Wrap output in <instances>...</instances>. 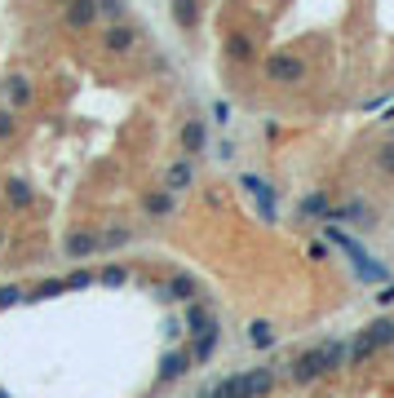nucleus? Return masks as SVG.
<instances>
[{"instance_id":"obj_20","label":"nucleus","mask_w":394,"mask_h":398,"mask_svg":"<svg viewBox=\"0 0 394 398\" xmlns=\"http://www.w3.org/2000/svg\"><path fill=\"white\" fill-rule=\"evenodd\" d=\"M248 345H253V349H270V345H274V328H270L266 319H253V323H248Z\"/></svg>"},{"instance_id":"obj_11","label":"nucleus","mask_w":394,"mask_h":398,"mask_svg":"<svg viewBox=\"0 0 394 398\" xmlns=\"http://www.w3.org/2000/svg\"><path fill=\"white\" fill-rule=\"evenodd\" d=\"M31 199H35V195H31V186L22 182V177H9V182H5V204H9L14 213H27Z\"/></svg>"},{"instance_id":"obj_9","label":"nucleus","mask_w":394,"mask_h":398,"mask_svg":"<svg viewBox=\"0 0 394 398\" xmlns=\"http://www.w3.org/2000/svg\"><path fill=\"white\" fill-rule=\"evenodd\" d=\"M190 182H195V168H190V160H173L169 173H164V190L182 195V190H190Z\"/></svg>"},{"instance_id":"obj_6","label":"nucleus","mask_w":394,"mask_h":398,"mask_svg":"<svg viewBox=\"0 0 394 398\" xmlns=\"http://www.w3.org/2000/svg\"><path fill=\"white\" fill-rule=\"evenodd\" d=\"M63 22L71 31H89L93 22H98V5H93V0H67V5H63Z\"/></svg>"},{"instance_id":"obj_27","label":"nucleus","mask_w":394,"mask_h":398,"mask_svg":"<svg viewBox=\"0 0 394 398\" xmlns=\"http://www.w3.org/2000/svg\"><path fill=\"white\" fill-rule=\"evenodd\" d=\"M58 292H67V279H49V283H40V288H35V301L58 297Z\"/></svg>"},{"instance_id":"obj_18","label":"nucleus","mask_w":394,"mask_h":398,"mask_svg":"<svg viewBox=\"0 0 394 398\" xmlns=\"http://www.w3.org/2000/svg\"><path fill=\"white\" fill-rule=\"evenodd\" d=\"M204 124H199V119H186V124H182V151L186 155H199V151H204Z\"/></svg>"},{"instance_id":"obj_13","label":"nucleus","mask_w":394,"mask_h":398,"mask_svg":"<svg viewBox=\"0 0 394 398\" xmlns=\"http://www.w3.org/2000/svg\"><path fill=\"white\" fill-rule=\"evenodd\" d=\"M186 367H190V349H169L160 358V381H177Z\"/></svg>"},{"instance_id":"obj_16","label":"nucleus","mask_w":394,"mask_h":398,"mask_svg":"<svg viewBox=\"0 0 394 398\" xmlns=\"http://www.w3.org/2000/svg\"><path fill=\"white\" fill-rule=\"evenodd\" d=\"M173 190H147V195H142V208H147L151 217H169L173 213Z\"/></svg>"},{"instance_id":"obj_1","label":"nucleus","mask_w":394,"mask_h":398,"mask_svg":"<svg viewBox=\"0 0 394 398\" xmlns=\"http://www.w3.org/2000/svg\"><path fill=\"white\" fill-rule=\"evenodd\" d=\"M261 71H266L270 84H279V89H293V84H306V63L288 49L279 53H266V63H261Z\"/></svg>"},{"instance_id":"obj_10","label":"nucleus","mask_w":394,"mask_h":398,"mask_svg":"<svg viewBox=\"0 0 394 398\" xmlns=\"http://www.w3.org/2000/svg\"><path fill=\"white\" fill-rule=\"evenodd\" d=\"M31 80H22V76H9L5 80V102H9V111H22V106H31Z\"/></svg>"},{"instance_id":"obj_19","label":"nucleus","mask_w":394,"mask_h":398,"mask_svg":"<svg viewBox=\"0 0 394 398\" xmlns=\"http://www.w3.org/2000/svg\"><path fill=\"white\" fill-rule=\"evenodd\" d=\"M204 328H213V315H208L204 306H199V301H186V332L199 336Z\"/></svg>"},{"instance_id":"obj_17","label":"nucleus","mask_w":394,"mask_h":398,"mask_svg":"<svg viewBox=\"0 0 394 398\" xmlns=\"http://www.w3.org/2000/svg\"><path fill=\"white\" fill-rule=\"evenodd\" d=\"M359 336H363V341L372 345V349H377V345H390V341H394V323H390V319H372Z\"/></svg>"},{"instance_id":"obj_14","label":"nucleus","mask_w":394,"mask_h":398,"mask_svg":"<svg viewBox=\"0 0 394 398\" xmlns=\"http://www.w3.org/2000/svg\"><path fill=\"white\" fill-rule=\"evenodd\" d=\"M217 336H222L217 323L199 332V336H195V345H190V363H204V358H213V349H217Z\"/></svg>"},{"instance_id":"obj_4","label":"nucleus","mask_w":394,"mask_h":398,"mask_svg":"<svg viewBox=\"0 0 394 398\" xmlns=\"http://www.w3.org/2000/svg\"><path fill=\"white\" fill-rule=\"evenodd\" d=\"M63 252H67V261H89V257H98V252H102V239L93 231H71L63 239Z\"/></svg>"},{"instance_id":"obj_21","label":"nucleus","mask_w":394,"mask_h":398,"mask_svg":"<svg viewBox=\"0 0 394 398\" xmlns=\"http://www.w3.org/2000/svg\"><path fill=\"white\" fill-rule=\"evenodd\" d=\"M328 208H332V204H328V195H324V190H310V195L302 199V217H319V222H324V217H328Z\"/></svg>"},{"instance_id":"obj_33","label":"nucleus","mask_w":394,"mask_h":398,"mask_svg":"<svg viewBox=\"0 0 394 398\" xmlns=\"http://www.w3.org/2000/svg\"><path fill=\"white\" fill-rule=\"evenodd\" d=\"M381 306H394V283H381V292H377Z\"/></svg>"},{"instance_id":"obj_35","label":"nucleus","mask_w":394,"mask_h":398,"mask_svg":"<svg viewBox=\"0 0 394 398\" xmlns=\"http://www.w3.org/2000/svg\"><path fill=\"white\" fill-rule=\"evenodd\" d=\"M0 248H5V231H0Z\"/></svg>"},{"instance_id":"obj_15","label":"nucleus","mask_w":394,"mask_h":398,"mask_svg":"<svg viewBox=\"0 0 394 398\" xmlns=\"http://www.w3.org/2000/svg\"><path fill=\"white\" fill-rule=\"evenodd\" d=\"M173 22L182 31H195L199 27V0H173Z\"/></svg>"},{"instance_id":"obj_29","label":"nucleus","mask_w":394,"mask_h":398,"mask_svg":"<svg viewBox=\"0 0 394 398\" xmlns=\"http://www.w3.org/2000/svg\"><path fill=\"white\" fill-rule=\"evenodd\" d=\"M18 301H22V288H14V283L0 288V306H18Z\"/></svg>"},{"instance_id":"obj_23","label":"nucleus","mask_w":394,"mask_h":398,"mask_svg":"<svg viewBox=\"0 0 394 398\" xmlns=\"http://www.w3.org/2000/svg\"><path fill=\"white\" fill-rule=\"evenodd\" d=\"M98 5V18H111V22H124V0H93Z\"/></svg>"},{"instance_id":"obj_7","label":"nucleus","mask_w":394,"mask_h":398,"mask_svg":"<svg viewBox=\"0 0 394 398\" xmlns=\"http://www.w3.org/2000/svg\"><path fill=\"white\" fill-rule=\"evenodd\" d=\"M102 49L106 53H129V49H138V27H129V22H111L102 35Z\"/></svg>"},{"instance_id":"obj_5","label":"nucleus","mask_w":394,"mask_h":398,"mask_svg":"<svg viewBox=\"0 0 394 398\" xmlns=\"http://www.w3.org/2000/svg\"><path fill=\"white\" fill-rule=\"evenodd\" d=\"M324 372H328V367H324V345H315V349H306V354L288 367V376H293L297 385H310V381L324 376Z\"/></svg>"},{"instance_id":"obj_12","label":"nucleus","mask_w":394,"mask_h":398,"mask_svg":"<svg viewBox=\"0 0 394 398\" xmlns=\"http://www.w3.org/2000/svg\"><path fill=\"white\" fill-rule=\"evenodd\" d=\"M199 297V283L190 279V274H173L169 283H164V301H195Z\"/></svg>"},{"instance_id":"obj_28","label":"nucleus","mask_w":394,"mask_h":398,"mask_svg":"<svg viewBox=\"0 0 394 398\" xmlns=\"http://www.w3.org/2000/svg\"><path fill=\"white\" fill-rule=\"evenodd\" d=\"M341 358H345V345H341V341H332V345H324V367H337Z\"/></svg>"},{"instance_id":"obj_22","label":"nucleus","mask_w":394,"mask_h":398,"mask_svg":"<svg viewBox=\"0 0 394 398\" xmlns=\"http://www.w3.org/2000/svg\"><path fill=\"white\" fill-rule=\"evenodd\" d=\"M354 274H359L363 283H386V279H390L386 265H377V261H368V257H363V261H354Z\"/></svg>"},{"instance_id":"obj_34","label":"nucleus","mask_w":394,"mask_h":398,"mask_svg":"<svg viewBox=\"0 0 394 398\" xmlns=\"http://www.w3.org/2000/svg\"><path fill=\"white\" fill-rule=\"evenodd\" d=\"M386 119H394V106H390V111H386Z\"/></svg>"},{"instance_id":"obj_30","label":"nucleus","mask_w":394,"mask_h":398,"mask_svg":"<svg viewBox=\"0 0 394 398\" xmlns=\"http://www.w3.org/2000/svg\"><path fill=\"white\" fill-rule=\"evenodd\" d=\"M9 133H14V111L0 106V138H9Z\"/></svg>"},{"instance_id":"obj_26","label":"nucleus","mask_w":394,"mask_h":398,"mask_svg":"<svg viewBox=\"0 0 394 398\" xmlns=\"http://www.w3.org/2000/svg\"><path fill=\"white\" fill-rule=\"evenodd\" d=\"M98 279H102V283H106V288H120V283H124V279H129V274H124V265H106V270H102V274H98Z\"/></svg>"},{"instance_id":"obj_31","label":"nucleus","mask_w":394,"mask_h":398,"mask_svg":"<svg viewBox=\"0 0 394 398\" xmlns=\"http://www.w3.org/2000/svg\"><path fill=\"white\" fill-rule=\"evenodd\" d=\"M93 283V274L89 270H76V274H67V288H89Z\"/></svg>"},{"instance_id":"obj_25","label":"nucleus","mask_w":394,"mask_h":398,"mask_svg":"<svg viewBox=\"0 0 394 398\" xmlns=\"http://www.w3.org/2000/svg\"><path fill=\"white\" fill-rule=\"evenodd\" d=\"M377 168H381L386 177H394V142H386V147L377 151Z\"/></svg>"},{"instance_id":"obj_37","label":"nucleus","mask_w":394,"mask_h":398,"mask_svg":"<svg viewBox=\"0 0 394 398\" xmlns=\"http://www.w3.org/2000/svg\"><path fill=\"white\" fill-rule=\"evenodd\" d=\"M58 5H67V0H58Z\"/></svg>"},{"instance_id":"obj_24","label":"nucleus","mask_w":394,"mask_h":398,"mask_svg":"<svg viewBox=\"0 0 394 398\" xmlns=\"http://www.w3.org/2000/svg\"><path fill=\"white\" fill-rule=\"evenodd\" d=\"M98 239H102V248H124L129 239H133V231H129V226H111V231L98 235Z\"/></svg>"},{"instance_id":"obj_32","label":"nucleus","mask_w":394,"mask_h":398,"mask_svg":"<svg viewBox=\"0 0 394 398\" xmlns=\"http://www.w3.org/2000/svg\"><path fill=\"white\" fill-rule=\"evenodd\" d=\"M213 119L226 124V119H231V102H213Z\"/></svg>"},{"instance_id":"obj_8","label":"nucleus","mask_w":394,"mask_h":398,"mask_svg":"<svg viewBox=\"0 0 394 398\" xmlns=\"http://www.w3.org/2000/svg\"><path fill=\"white\" fill-rule=\"evenodd\" d=\"M270 385H274V372H270V367L244 372V376H240V398H266Z\"/></svg>"},{"instance_id":"obj_2","label":"nucleus","mask_w":394,"mask_h":398,"mask_svg":"<svg viewBox=\"0 0 394 398\" xmlns=\"http://www.w3.org/2000/svg\"><path fill=\"white\" fill-rule=\"evenodd\" d=\"M222 53L231 58L235 67H248V63H257V35H253V31H244V27L226 31V40H222Z\"/></svg>"},{"instance_id":"obj_36","label":"nucleus","mask_w":394,"mask_h":398,"mask_svg":"<svg viewBox=\"0 0 394 398\" xmlns=\"http://www.w3.org/2000/svg\"><path fill=\"white\" fill-rule=\"evenodd\" d=\"M0 398H9V394H5V390H0Z\"/></svg>"},{"instance_id":"obj_3","label":"nucleus","mask_w":394,"mask_h":398,"mask_svg":"<svg viewBox=\"0 0 394 398\" xmlns=\"http://www.w3.org/2000/svg\"><path fill=\"white\" fill-rule=\"evenodd\" d=\"M240 186H244L248 195L257 199V208H261V217H266L270 226L279 222V208H274V186L266 182V177H257V173H244V177H240Z\"/></svg>"}]
</instances>
